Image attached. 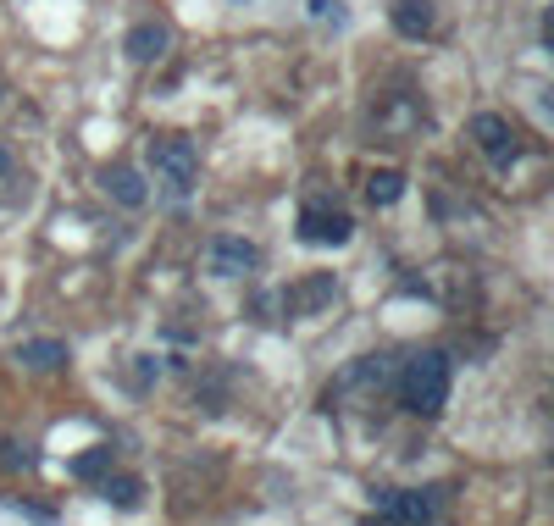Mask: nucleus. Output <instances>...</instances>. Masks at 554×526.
Instances as JSON below:
<instances>
[{"instance_id":"f257e3e1","label":"nucleus","mask_w":554,"mask_h":526,"mask_svg":"<svg viewBox=\"0 0 554 526\" xmlns=\"http://www.w3.org/2000/svg\"><path fill=\"white\" fill-rule=\"evenodd\" d=\"M449 383H455V360L444 349H416L405 366L394 371V388L405 399V410L416 416H438L449 405Z\"/></svg>"},{"instance_id":"f03ea898","label":"nucleus","mask_w":554,"mask_h":526,"mask_svg":"<svg viewBox=\"0 0 554 526\" xmlns=\"http://www.w3.org/2000/svg\"><path fill=\"white\" fill-rule=\"evenodd\" d=\"M394 355H361L350 366L338 371L333 383H327V405H344V410H366L394 388Z\"/></svg>"},{"instance_id":"7ed1b4c3","label":"nucleus","mask_w":554,"mask_h":526,"mask_svg":"<svg viewBox=\"0 0 554 526\" xmlns=\"http://www.w3.org/2000/svg\"><path fill=\"white\" fill-rule=\"evenodd\" d=\"M150 172H156V183L167 194H189L194 183H200V150H194L189 139H150Z\"/></svg>"},{"instance_id":"20e7f679","label":"nucleus","mask_w":554,"mask_h":526,"mask_svg":"<svg viewBox=\"0 0 554 526\" xmlns=\"http://www.w3.org/2000/svg\"><path fill=\"white\" fill-rule=\"evenodd\" d=\"M383 515H394L399 526H433L444 515V488H388L383 499Z\"/></svg>"},{"instance_id":"39448f33","label":"nucleus","mask_w":554,"mask_h":526,"mask_svg":"<svg viewBox=\"0 0 554 526\" xmlns=\"http://www.w3.org/2000/svg\"><path fill=\"white\" fill-rule=\"evenodd\" d=\"M355 216L338 211L333 200H305L300 205V239L305 244H350Z\"/></svg>"},{"instance_id":"423d86ee","label":"nucleus","mask_w":554,"mask_h":526,"mask_svg":"<svg viewBox=\"0 0 554 526\" xmlns=\"http://www.w3.org/2000/svg\"><path fill=\"white\" fill-rule=\"evenodd\" d=\"M471 144H477L482 156L494 161V167H510V161L521 156V139H516V128H510L499 111H477L471 117Z\"/></svg>"},{"instance_id":"0eeeda50","label":"nucleus","mask_w":554,"mask_h":526,"mask_svg":"<svg viewBox=\"0 0 554 526\" xmlns=\"http://www.w3.org/2000/svg\"><path fill=\"white\" fill-rule=\"evenodd\" d=\"M261 266V250L250 239H233V233H217V239L205 244V272L211 277H244Z\"/></svg>"},{"instance_id":"6e6552de","label":"nucleus","mask_w":554,"mask_h":526,"mask_svg":"<svg viewBox=\"0 0 554 526\" xmlns=\"http://www.w3.org/2000/svg\"><path fill=\"white\" fill-rule=\"evenodd\" d=\"M377 133H388V139H405V133H416V128H427V111L416 106L410 95H388V100H377Z\"/></svg>"},{"instance_id":"1a4fd4ad","label":"nucleus","mask_w":554,"mask_h":526,"mask_svg":"<svg viewBox=\"0 0 554 526\" xmlns=\"http://www.w3.org/2000/svg\"><path fill=\"white\" fill-rule=\"evenodd\" d=\"M172 45V28L167 23H133L128 39H122V50H128L133 67H150V61H161Z\"/></svg>"},{"instance_id":"9d476101","label":"nucleus","mask_w":554,"mask_h":526,"mask_svg":"<svg viewBox=\"0 0 554 526\" xmlns=\"http://www.w3.org/2000/svg\"><path fill=\"white\" fill-rule=\"evenodd\" d=\"M388 23L405 39H427L438 28V12H433V0H388Z\"/></svg>"},{"instance_id":"9b49d317","label":"nucleus","mask_w":554,"mask_h":526,"mask_svg":"<svg viewBox=\"0 0 554 526\" xmlns=\"http://www.w3.org/2000/svg\"><path fill=\"white\" fill-rule=\"evenodd\" d=\"M100 189L111 194V200L122 205V211H145V200H150V189H145V178L133 167H106V178H100Z\"/></svg>"},{"instance_id":"f8f14e48","label":"nucleus","mask_w":554,"mask_h":526,"mask_svg":"<svg viewBox=\"0 0 554 526\" xmlns=\"http://www.w3.org/2000/svg\"><path fill=\"white\" fill-rule=\"evenodd\" d=\"M333 294H338L333 272H316V277H305L300 288H289V311H294V316H316Z\"/></svg>"},{"instance_id":"ddd939ff","label":"nucleus","mask_w":554,"mask_h":526,"mask_svg":"<svg viewBox=\"0 0 554 526\" xmlns=\"http://www.w3.org/2000/svg\"><path fill=\"white\" fill-rule=\"evenodd\" d=\"M17 366L23 371H61L67 366V344H61V338H28V344H17Z\"/></svg>"},{"instance_id":"4468645a","label":"nucleus","mask_w":554,"mask_h":526,"mask_svg":"<svg viewBox=\"0 0 554 526\" xmlns=\"http://www.w3.org/2000/svg\"><path fill=\"white\" fill-rule=\"evenodd\" d=\"M100 499L106 504H117V510H139V504H145V482L139 477H128V471H122V477H100Z\"/></svg>"},{"instance_id":"2eb2a0df","label":"nucleus","mask_w":554,"mask_h":526,"mask_svg":"<svg viewBox=\"0 0 554 526\" xmlns=\"http://www.w3.org/2000/svg\"><path fill=\"white\" fill-rule=\"evenodd\" d=\"M399 194H405V172L383 167V172H372V178H366V200H372V205H394Z\"/></svg>"},{"instance_id":"dca6fc26","label":"nucleus","mask_w":554,"mask_h":526,"mask_svg":"<svg viewBox=\"0 0 554 526\" xmlns=\"http://www.w3.org/2000/svg\"><path fill=\"white\" fill-rule=\"evenodd\" d=\"M106 471H111V443H95L89 455L73 460V477H84V482H100Z\"/></svg>"},{"instance_id":"f3484780","label":"nucleus","mask_w":554,"mask_h":526,"mask_svg":"<svg viewBox=\"0 0 554 526\" xmlns=\"http://www.w3.org/2000/svg\"><path fill=\"white\" fill-rule=\"evenodd\" d=\"M0 466H6V471H28V466H34V449L17 443V438H0Z\"/></svg>"},{"instance_id":"a211bd4d","label":"nucleus","mask_w":554,"mask_h":526,"mask_svg":"<svg viewBox=\"0 0 554 526\" xmlns=\"http://www.w3.org/2000/svg\"><path fill=\"white\" fill-rule=\"evenodd\" d=\"M156 377H161V366H156L150 355H139V360H133V383H139V388H150Z\"/></svg>"},{"instance_id":"6ab92c4d","label":"nucleus","mask_w":554,"mask_h":526,"mask_svg":"<svg viewBox=\"0 0 554 526\" xmlns=\"http://www.w3.org/2000/svg\"><path fill=\"white\" fill-rule=\"evenodd\" d=\"M361 526H399L394 515H361Z\"/></svg>"},{"instance_id":"aec40b11","label":"nucleus","mask_w":554,"mask_h":526,"mask_svg":"<svg viewBox=\"0 0 554 526\" xmlns=\"http://www.w3.org/2000/svg\"><path fill=\"white\" fill-rule=\"evenodd\" d=\"M333 6H338V0H311V17H327Z\"/></svg>"},{"instance_id":"412c9836","label":"nucleus","mask_w":554,"mask_h":526,"mask_svg":"<svg viewBox=\"0 0 554 526\" xmlns=\"http://www.w3.org/2000/svg\"><path fill=\"white\" fill-rule=\"evenodd\" d=\"M6 172H12V156H6V150H0V183H6Z\"/></svg>"}]
</instances>
